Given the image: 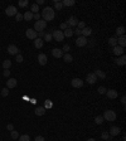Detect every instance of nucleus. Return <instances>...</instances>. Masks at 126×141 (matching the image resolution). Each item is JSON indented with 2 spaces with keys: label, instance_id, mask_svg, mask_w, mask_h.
<instances>
[{
  "label": "nucleus",
  "instance_id": "nucleus-1",
  "mask_svg": "<svg viewBox=\"0 0 126 141\" xmlns=\"http://www.w3.org/2000/svg\"><path fill=\"white\" fill-rule=\"evenodd\" d=\"M40 17L43 18V20L47 23V21H52L54 17H56V11L53 8H50V6H46L43 11H42V14H40Z\"/></svg>",
  "mask_w": 126,
  "mask_h": 141
},
{
  "label": "nucleus",
  "instance_id": "nucleus-2",
  "mask_svg": "<svg viewBox=\"0 0 126 141\" xmlns=\"http://www.w3.org/2000/svg\"><path fill=\"white\" fill-rule=\"evenodd\" d=\"M102 117H103V120L105 121H115L117 117V115L115 111H112V110H107V111H105L103 112V115H102Z\"/></svg>",
  "mask_w": 126,
  "mask_h": 141
},
{
  "label": "nucleus",
  "instance_id": "nucleus-3",
  "mask_svg": "<svg viewBox=\"0 0 126 141\" xmlns=\"http://www.w3.org/2000/svg\"><path fill=\"white\" fill-rule=\"evenodd\" d=\"M47 27V23L44 21V20H38V21H35V24H34V30L38 33V32H44V29Z\"/></svg>",
  "mask_w": 126,
  "mask_h": 141
},
{
  "label": "nucleus",
  "instance_id": "nucleus-4",
  "mask_svg": "<svg viewBox=\"0 0 126 141\" xmlns=\"http://www.w3.org/2000/svg\"><path fill=\"white\" fill-rule=\"evenodd\" d=\"M52 38L57 42H62L64 39V35H63V32L62 30H53L52 33Z\"/></svg>",
  "mask_w": 126,
  "mask_h": 141
},
{
  "label": "nucleus",
  "instance_id": "nucleus-5",
  "mask_svg": "<svg viewBox=\"0 0 126 141\" xmlns=\"http://www.w3.org/2000/svg\"><path fill=\"white\" fill-rule=\"evenodd\" d=\"M76 46L77 47H85V46H87V38L85 37H77V39H76Z\"/></svg>",
  "mask_w": 126,
  "mask_h": 141
},
{
  "label": "nucleus",
  "instance_id": "nucleus-6",
  "mask_svg": "<svg viewBox=\"0 0 126 141\" xmlns=\"http://www.w3.org/2000/svg\"><path fill=\"white\" fill-rule=\"evenodd\" d=\"M8 53L11 56H17V54H19V48L14 44H10V46H8Z\"/></svg>",
  "mask_w": 126,
  "mask_h": 141
},
{
  "label": "nucleus",
  "instance_id": "nucleus-7",
  "mask_svg": "<svg viewBox=\"0 0 126 141\" xmlns=\"http://www.w3.org/2000/svg\"><path fill=\"white\" fill-rule=\"evenodd\" d=\"M18 13V10H17V8L14 6V5H10V6H8L6 9H5V14L8 15V17H13V15H15Z\"/></svg>",
  "mask_w": 126,
  "mask_h": 141
},
{
  "label": "nucleus",
  "instance_id": "nucleus-8",
  "mask_svg": "<svg viewBox=\"0 0 126 141\" xmlns=\"http://www.w3.org/2000/svg\"><path fill=\"white\" fill-rule=\"evenodd\" d=\"M25 35L27 38H29V39H35V38H38V33L34 30V29H27V32H25Z\"/></svg>",
  "mask_w": 126,
  "mask_h": 141
},
{
  "label": "nucleus",
  "instance_id": "nucleus-9",
  "mask_svg": "<svg viewBox=\"0 0 126 141\" xmlns=\"http://www.w3.org/2000/svg\"><path fill=\"white\" fill-rule=\"evenodd\" d=\"M71 85H72V87H75V88H81L83 86V81L81 78H73L71 81Z\"/></svg>",
  "mask_w": 126,
  "mask_h": 141
},
{
  "label": "nucleus",
  "instance_id": "nucleus-10",
  "mask_svg": "<svg viewBox=\"0 0 126 141\" xmlns=\"http://www.w3.org/2000/svg\"><path fill=\"white\" fill-rule=\"evenodd\" d=\"M47 62H48V58H47V56H46L44 53L38 54V63L40 64V66H46Z\"/></svg>",
  "mask_w": 126,
  "mask_h": 141
},
{
  "label": "nucleus",
  "instance_id": "nucleus-11",
  "mask_svg": "<svg viewBox=\"0 0 126 141\" xmlns=\"http://www.w3.org/2000/svg\"><path fill=\"white\" fill-rule=\"evenodd\" d=\"M66 23H67V25L69 27V28H71V27H76V25L78 24V19L76 18V17H69Z\"/></svg>",
  "mask_w": 126,
  "mask_h": 141
},
{
  "label": "nucleus",
  "instance_id": "nucleus-12",
  "mask_svg": "<svg viewBox=\"0 0 126 141\" xmlns=\"http://www.w3.org/2000/svg\"><path fill=\"white\" fill-rule=\"evenodd\" d=\"M52 54L54 58H62L63 57V52H62V49H59V48H54V49H52Z\"/></svg>",
  "mask_w": 126,
  "mask_h": 141
},
{
  "label": "nucleus",
  "instance_id": "nucleus-13",
  "mask_svg": "<svg viewBox=\"0 0 126 141\" xmlns=\"http://www.w3.org/2000/svg\"><path fill=\"white\" fill-rule=\"evenodd\" d=\"M106 96L108 98H111V100H115V98H117L118 94H117V91H115V90H107Z\"/></svg>",
  "mask_w": 126,
  "mask_h": 141
},
{
  "label": "nucleus",
  "instance_id": "nucleus-14",
  "mask_svg": "<svg viewBox=\"0 0 126 141\" xmlns=\"http://www.w3.org/2000/svg\"><path fill=\"white\" fill-rule=\"evenodd\" d=\"M120 131H121V130H120L118 126H111V129H110V132H108V133H110V136H117V135L120 133Z\"/></svg>",
  "mask_w": 126,
  "mask_h": 141
},
{
  "label": "nucleus",
  "instance_id": "nucleus-15",
  "mask_svg": "<svg viewBox=\"0 0 126 141\" xmlns=\"http://www.w3.org/2000/svg\"><path fill=\"white\" fill-rule=\"evenodd\" d=\"M87 82L90 83V85H93V83H96V81H97V77L95 76V73H88L87 75Z\"/></svg>",
  "mask_w": 126,
  "mask_h": 141
},
{
  "label": "nucleus",
  "instance_id": "nucleus-16",
  "mask_svg": "<svg viewBox=\"0 0 126 141\" xmlns=\"http://www.w3.org/2000/svg\"><path fill=\"white\" fill-rule=\"evenodd\" d=\"M17 86V79L15 78H9L8 81H6V88L10 90V88H14Z\"/></svg>",
  "mask_w": 126,
  "mask_h": 141
},
{
  "label": "nucleus",
  "instance_id": "nucleus-17",
  "mask_svg": "<svg viewBox=\"0 0 126 141\" xmlns=\"http://www.w3.org/2000/svg\"><path fill=\"white\" fill-rule=\"evenodd\" d=\"M117 46L125 48V46H126V38H125V35H121V37L117 38Z\"/></svg>",
  "mask_w": 126,
  "mask_h": 141
},
{
  "label": "nucleus",
  "instance_id": "nucleus-18",
  "mask_svg": "<svg viewBox=\"0 0 126 141\" xmlns=\"http://www.w3.org/2000/svg\"><path fill=\"white\" fill-rule=\"evenodd\" d=\"M43 44H44V40L43 39H40V38H35L34 39V47L35 48H42L43 47Z\"/></svg>",
  "mask_w": 126,
  "mask_h": 141
},
{
  "label": "nucleus",
  "instance_id": "nucleus-19",
  "mask_svg": "<svg viewBox=\"0 0 126 141\" xmlns=\"http://www.w3.org/2000/svg\"><path fill=\"white\" fill-rule=\"evenodd\" d=\"M114 54H116V56H122V54H124V48L120 47V46L114 47Z\"/></svg>",
  "mask_w": 126,
  "mask_h": 141
},
{
  "label": "nucleus",
  "instance_id": "nucleus-20",
  "mask_svg": "<svg viewBox=\"0 0 126 141\" xmlns=\"http://www.w3.org/2000/svg\"><path fill=\"white\" fill-rule=\"evenodd\" d=\"M95 76H96L97 78H101V79H105L106 78V73L103 71H101V69H96L95 71Z\"/></svg>",
  "mask_w": 126,
  "mask_h": 141
},
{
  "label": "nucleus",
  "instance_id": "nucleus-21",
  "mask_svg": "<svg viewBox=\"0 0 126 141\" xmlns=\"http://www.w3.org/2000/svg\"><path fill=\"white\" fill-rule=\"evenodd\" d=\"M116 64L117 66H125L126 64V57L124 56V54L120 57V58H117L116 59Z\"/></svg>",
  "mask_w": 126,
  "mask_h": 141
},
{
  "label": "nucleus",
  "instance_id": "nucleus-22",
  "mask_svg": "<svg viewBox=\"0 0 126 141\" xmlns=\"http://www.w3.org/2000/svg\"><path fill=\"white\" fill-rule=\"evenodd\" d=\"M34 112H35L37 116H43V115L46 113V108H44L43 106H40V107H37V108H35V111H34Z\"/></svg>",
  "mask_w": 126,
  "mask_h": 141
},
{
  "label": "nucleus",
  "instance_id": "nucleus-23",
  "mask_svg": "<svg viewBox=\"0 0 126 141\" xmlns=\"http://www.w3.org/2000/svg\"><path fill=\"white\" fill-rule=\"evenodd\" d=\"M91 33H92V30H91V28H88V27H86L85 29H82V37L87 38L91 35Z\"/></svg>",
  "mask_w": 126,
  "mask_h": 141
},
{
  "label": "nucleus",
  "instance_id": "nucleus-24",
  "mask_svg": "<svg viewBox=\"0 0 126 141\" xmlns=\"http://www.w3.org/2000/svg\"><path fill=\"white\" fill-rule=\"evenodd\" d=\"M108 46H111L112 48L116 47V46H117V38H115V37L108 38Z\"/></svg>",
  "mask_w": 126,
  "mask_h": 141
},
{
  "label": "nucleus",
  "instance_id": "nucleus-25",
  "mask_svg": "<svg viewBox=\"0 0 126 141\" xmlns=\"http://www.w3.org/2000/svg\"><path fill=\"white\" fill-rule=\"evenodd\" d=\"M63 35H64V37H67V38H71L72 35H73V29L67 28L64 32H63Z\"/></svg>",
  "mask_w": 126,
  "mask_h": 141
},
{
  "label": "nucleus",
  "instance_id": "nucleus-26",
  "mask_svg": "<svg viewBox=\"0 0 126 141\" xmlns=\"http://www.w3.org/2000/svg\"><path fill=\"white\" fill-rule=\"evenodd\" d=\"M63 59H64V62H67V63H71V62L73 61V57L71 56L69 53H64V54H63Z\"/></svg>",
  "mask_w": 126,
  "mask_h": 141
},
{
  "label": "nucleus",
  "instance_id": "nucleus-27",
  "mask_svg": "<svg viewBox=\"0 0 126 141\" xmlns=\"http://www.w3.org/2000/svg\"><path fill=\"white\" fill-rule=\"evenodd\" d=\"M61 3H62L63 6H72V5H75V0H63Z\"/></svg>",
  "mask_w": 126,
  "mask_h": 141
},
{
  "label": "nucleus",
  "instance_id": "nucleus-28",
  "mask_svg": "<svg viewBox=\"0 0 126 141\" xmlns=\"http://www.w3.org/2000/svg\"><path fill=\"white\" fill-rule=\"evenodd\" d=\"M116 35L117 37L125 35V28H124V27H118V28L116 29Z\"/></svg>",
  "mask_w": 126,
  "mask_h": 141
},
{
  "label": "nucleus",
  "instance_id": "nucleus-29",
  "mask_svg": "<svg viewBox=\"0 0 126 141\" xmlns=\"http://www.w3.org/2000/svg\"><path fill=\"white\" fill-rule=\"evenodd\" d=\"M10 67H11V61H10V59H5V61L3 62V68H4V69H9Z\"/></svg>",
  "mask_w": 126,
  "mask_h": 141
},
{
  "label": "nucleus",
  "instance_id": "nucleus-30",
  "mask_svg": "<svg viewBox=\"0 0 126 141\" xmlns=\"http://www.w3.org/2000/svg\"><path fill=\"white\" fill-rule=\"evenodd\" d=\"M23 19H25V20H32V19H33V13H32V11H27V13L23 15Z\"/></svg>",
  "mask_w": 126,
  "mask_h": 141
},
{
  "label": "nucleus",
  "instance_id": "nucleus-31",
  "mask_svg": "<svg viewBox=\"0 0 126 141\" xmlns=\"http://www.w3.org/2000/svg\"><path fill=\"white\" fill-rule=\"evenodd\" d=\"M62 6H63V5H62V3H61V1L54 0V8H53V9H54V10H61V9H62Z\"/></svg>",
  "mask_w": 126,
  "mask_h": 141
},
{
  "label": "nucleus",
  "instance_id": "nucleus-32",
  "mask_svg": "<svg viewBox=\"0 0 126 141\" xmlns=\"http://www.w3.org/2000/svg\"><path fill=\"white\" fill-rule=\"evenodd\" d=\"M43 107H44L46 110H47V108H52V107H53L52 101H50V100H46V102H44V106H43Z\"/></svg>",
  "mask_w": 126,
  "mask_h": 141
},
{
  "label": "nucleus",
  "instance_id": "nucleus-33",
  "mask_svg": "<svg viewBox=\"0 0 126 141\" xmlns=\"http://www.w3.org/2000/svg\"><path fill=\"white\" fill-rule=\"evenodd\" d=\"M38 10H39V6L37 5V4H33V5L30 6V11H32L33 14H37V13H38Z\"/></svg>",
  "mask_w": 126,
  "mask_h": 141
},
{
  "label": "nucleus",
  "instance_id": "nucleus-34",
  "mask_svg": "<svg viewBox=\"0 0 126 141\" xmlns=\"http://www.w3.org/2000/svg\"><path fill=\"white\" fill-rule=\"evenodd\" d=\"M103 121H105V120H103V117H102V116H97L96 118H95V122H96L97 125H102Z\"/></svg>",
  "mask_w": 126,
  "mask_h": 141
},
{
  "label": "nucleus",
  "instance_id": "nucleus-35",
  "mask_svg": "<svg viewBox=\"0 0 126 141\" xmlns=\"http://www.w3.org/2000/svg\"><path fill=\"white\" fill-rule=\"evenodd\" d=\"M29 4V1L28 0H20L19 3H18V5H19L20 8H24V6H27Z\"/></svg>",
  "mask_w": 126,
  "mask_h": 141
},
{
  "label": "nucleus",
  "instance_id": "nucleus-36",
  "mask_svg": "<svg viewBox=\"0 0 126 141\" xmlns=\"http://www.w3.org/2000/svg\"><path fill=\"white\" fill-rule=\"evenodd\" d=\"M10 136H11V139H14V140H17L18 137H19V133H18V131H10Z\"/></svg>",
  "mask_w": 126,
  "mask_h": 141
},
{
  "label": "nucleus",
  "instance_id": "nucleus-37",
  "mask_svg": "<svg viewBox=\"0 0 126 141\" xmlns=\"http://www.w3.org/2000/svg\"><path fill=\"white\" fill-rule=\"evenodd\" d=\"M19 141H30V136L29 135H21V136H19Z\"/></svg>",
  "mask_w": 126,
  "mask_h": 141
},
{
  "label": "nucleus",
  "instance_id": "nucleus-38",
  "mask_svg": "<svg viewBox=\"0 0 126 141\" xmlns=\"http://www.w3.org/2000/svg\"><path fill=\"white\" fill-rule=\"evenodd\" d=\"M97 91H98V93H100V94H106L107 90L103 87V86H101V87H98V90H97Z\"/></svg>",
  "mask_w": 126,
  "mask_h": 141
},
{
  "label": "nucleus",
  "instance_id": "nucleus-39",
  "mask_svg": "<svg viewBox=\"0 0 126 141\" xmlns=\"http://www.w3.org/2000/svg\"><path fill=\"white\" fill-rule=\"evenodd\" d=\"M101 137H102L103 140H108V139H111L112 136H110V133H108V132H102V135H101Z\"/></svg>",
  "mask_w": 126,
  "mask_h": 141
},
{
  "label": "nucleus",
  "instance_id": "nucleus-40",
  "mask_svg": "<svg viewBox=\"0 0 126 141\" xmlns=\"http://www.w3.org/2000/svg\"><path fill=\"white\" fill-rule=\"evenodd\" d=\"M53 38H52V34H49V33H46L44 34V39L43 40H46V42H50Z\"/></svg>",
  "mask_w": 126,
  "mask_h": 141
},
{
  "label": "nucleus",
  "instance_id": "nucleus-41",
  "mask_svg": "<svg viewBox=\"0 0 126 141\" xmlns=\"http://www.w3.org/2000/svg\"><path fill=\"white\" fill-rule=\"evenodd\" d=\"M77 28L81 29V30H82V29H85V28H86V23H85V21H78Z\"/></svg>",
  "mask_w": 126,
  "mask_h": 141
},
{
  "label": "nucleus",
  "instance_id": "nucleus-42",
  "mask_svg": "<svg viewBox=\"0 0 126 141\" xmlns=\"http://www.w3.org/2000/svg\"><path fill=\"white\" fill-rule=\"evenodd\" d=\"M75 34H76L77 37H81V35H82V30H81V29H78V28H76L75 30H73V35H75Z\"/></svg>",
  "mask_w": 126,
  "mask_h": 141
},
{
  "label": "nucleus",
  "instance_id": "nucleus-43",
  "mask_svg": "<svg viewBox=\"0 0 126 141\" xmlns=\"http://www.w3.org/2000/svg\"><path fill=\"white\" fill-rule=\"evenodd\" d=\"M8 94H9V91H8V88H6V87L1 90V96H3V97H6Z\"/></svg>",
  "mask_w": 126,
  "mask_h": 141
},
{
  "label": "nucleus",
  "instance_id": "nucleus-44",
  "mask_svg": "<svg viewBox=\"0 0 126 141\" xmlns=\"http://www.w3.org/2000/svg\"><path fill=\"white\" fill-rule=\"evenodd\" d=\"M69 49H71V47H69L68 44H64L63 48H62V52H63V53H68V50H69Z\"/></svg>",
  "mask_w": 126,
  "mask_h": 141
},
{
  "label": "nucleus",
  "instance_id": "nucleus-45",
  "mask_svg": "<svg viewBox=\"0 0 126 141\" xmlns=\"http://www.w3.org/2000/svg\"><path fill=\"white\" fill-rule=\"evenodd\" d=\"M15 19H17V21H20V20H23V14H20V13H17V14H15Z\"/></svg>",
  "mask_w": 126,
  "mask_h": 141
},
{
  "label": "nucleus",
  "instance_id": "nucleus-46",
  "mask_svg": "<svg viewBox=\"0 0 126 141\" xmlns=\"http://www.w3.org/2000/svg\"><path fill=\"white\" fill-rule=\"evenodd\" d=\"M23 61H24V58H23V56H21V54H17V62H18V63H21V62H23Z\"/></svg>",
  "mask_w": 126,
  "mask_h": 141
},
{
  "label": "nucleus",
  "instance_id": "nucleus-47",
  "mask_svg": "<svg viewBox=\"0 0 126 141\" xmlns=\"http://www.w3.org/2000/svg\"><path fill=\"white\" fill-rule=\"evenodd\" d=\"M59 28L62 29V30H66V29H67V28H69V27H68V25H67V23H62V24L59 25Z\"/></svg>",
  "mask_w": 126,
  "mask_h": 141
},
{
  "label": "nucleus",
  "instance_id": "nucleus-48",
  "mask_svg": "<svg viewBox=\"0 0 126 141\" xmlns=\"http://www.w3.org/2000/svg\"><path fill=\"white\" fill-rule=\"evenodd\" d=\"M6 130H9V131H13V130H14L13 123H8V125H6Z\"/></svg>",
  "mask_w": 126,
  "mask_h": 141
},
{
  "label": "nucleus",
  "instance_id": "nucleus-49",
  "mask_svg": "<svg viewBox=\"0 0 126 141\" xmlns=\"http://www.w3.org/2000/svg\"><path fill=\"white\" fill-rule=\"evenodd\" d=\"M3 75H4V77H9V76H10V71H9V69H4Z\"/></svg>",
  "mask_w": 126,
  "mask_h": 141
},
{
  "label": "nucleus",
  "instance_id": "nucleus-50",
  "mask_svg": "<svg viewBox=\"0 0 126 141\" xmlns=\"http://www.w3.org/2000/svg\"><path fill=\"white\" fill-rule=\"evenodd\" d=\"M33 18L38 21V20H40V14H39V13H37V14H33Z\"/></svg>",
  "mask_w": 126,
  "mask_h": 141
},
{
  "label": "nucleus",
  "instance_id": "nucleus-51",
  "mask_svg": "<svg viewBox=\"0 0 126 141\" xmlns=\"http://www.w3.org/2000/svg\"><path fill=\"white\" fill-rule=\"evenodd\" d=\"M34 141H44V137L43 136H40V135H38L37 137H35V140Z\"/></svg>",
  "mask_w": 126,
  "mask_h": 141
},
{
  "label": "nucleus",
  "instance_id": "nucleus-52",
  "mask_svg": "<svg viewBox=\"0 0 126 141\" xmlns=\"http://www.w3.org/2000/svg\"><path fill=\"white\" fill-rule=\"evenodd\" d=\"M44 34H46L44 32H38V38H40V39L44 38Z\"/></svg>",
  "mask_w": 126,
  "mask_h": 141
},
{
  "label": "nucleus",
  "instance_id": "nucleus-53",
  "mask_svg": "<svg viewBox=\"0 0 126 141\" xmlns=\"http://www.w3.org/2000/svg\"><path fill=\"white\" fill-rule=\"evenodd\" d=\"M43 3H44V0H37V3H35V4H37V5H42V4H43Z\"/></svg>",
  "mask_w": 126,
  "mask_h": 141
},
{
  "label": "nucleus",
  "instance_id": "nucleus-54",
  "mask_svg": "<svg viewBox=\"0 0 126 141\" xmlns=\"http://www.w3.org/2000/svg\"><path fill=\"white\" fill-rule=\"evenodd\" d=\"M125 102H126V98H125V96H122V97H121V103L125 106Z\"/></svg>",
  "mask_w": 126,
  "mask_h": 141
},
{
  "label": "nucleus",
  "instance_id": "nucleus-55",
  "mask_svg": "<svg viewBox=\"0 0 126 141\" xmlns=\"http://www.w3.org/2000/svg\"><path fill=\"white\" fill-rule=\"evenodd\" d=\"M87 141H96V140H95V139H88Z\"/></svg>",
  "mask_w": 126,
  "mask_h": 141
}]
</instances>
